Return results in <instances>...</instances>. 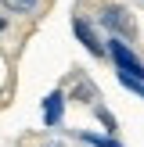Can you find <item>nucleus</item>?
<instances>
[{
    "label": "nucleus",
    "instance_id": "0eeeda50",
    "mask_svg": "<svg viewBox=\"0 0 144 147\" xmlns=\"http://www.w3.org/2000/svg\"><path fill=\"white\" fill-rule=\"evenodd\" d=\"M7 4H11L18 14H33L36 11V0H7Z\"/></svg>",
    "mask_w": 144,
    "mask_h": 147
},
{
    "label": "nucleus",
    "instance_id": "7ed1b4c3",
    "mask_svg": "<svg viewBox=\"0 0 144 147\" xmlns=\"http://www.w3.org/2000/svg\"><path fill=\"white\" fill-rule=\"evenodd\" d=\"M72 32L79 36V43H83V47L90 50L94 57H105V43H101V36H97V29H94L90 22L83 18V14H76V18H72Z\"/></svg>",
    "mask_w": 144,
    "mask_h": 147
},
{
    "label": "nucleus",
    "instance_id": "20e7f679",
    "mask_svg": "<svg viewBox=\"0 0 144 147\" xmlns=\"http://www.w3.org/2000/svg\"><path fill=\"white\" fill-rule=\"evenodd\" d=\"M61 119H65V93L54 90L43 97V126H61Z\"/></svg>",
    "mask_w": 144,
    "mask_h": 147
},
{
    "label": "nucleus",
    "instance_id": "39448f33",
    "mask_svg": "<svg viewBox=\"0 0 144 147\" xmlns=\"http://www.w3.org/2000/svg\"><path fill=\"white\" fill-rule=\"evenodd\" d=\"M94 115H97V119H101V126H105L108 133H115V129H119V126H115V115L108 111L105 104H94Z\"/></svg>",
    "mask_w": 144,
    "mask_h": 147
},
{
    "label": "nucleus",
    "instance_id": "6e6552de",
    "mask_svg": "<svg viewBox=\"0 0 144 147\" xmlns=\"http://www.w3.org/2000/svg\"><path fill=\"white\" fill-rule=\"evenodd\" d=\"M4 29H7V22H4V18H0V32H4Z\"/></svg>",
    "mask_w": 144,
    "mask_h": 147
},
{
    "label": "nucleus",
    "instance_id": "f03ea898",
    "mask_svg": "<svg viewBox=\"0 0 144 147\" xmlns=\"http://www.w3.org/2000/svg\"><path fill=\"white\" fill-rule=\"evenodd\" d=\"M101 25L108 29L112 36H122V40H133L137 36V22H133V14L126 11V7H119V4H108V7H101Z\"/></svg>",
    "mask_w": 144,
    "mask_h": 147
},
{
    "label": "nucleus",
    "instance_id": "423d86ee",
    "mask_svg": "<svg viewBox=\"0 0 144 147\" xmlns=\"http://www.w3.org/2000/svg\"><path fill=\"white\" fill-rule=\"evenodd\" d=\"M83 140H86V144H94V147H122L119 140H112V136H101V133H83Z\"/></svg>",
    "mask_w": 144,
    "mask_h": 147
},
{
    "label": "nucleus",
    "instance_id": "f257e3e1",
    "mask_svg": "<svg viewBox=\"0 0 144 147\" xmlns=\"http://www.w3.org/2000/svg\"><path fill=\"white\" fill-rule=\"evenodd\" d=\"M105 54L115 61V72H126V76H133V79L144 83V65H141V57L126 47L122 36H112V43H105Z\"/></svg>",
    "mask_w": 144,
    "mask_h": 147
}]
</instances>
